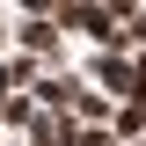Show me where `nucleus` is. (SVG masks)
<instances>
[{"label":"nucleus","mask_w":146,"mask_h":146,"mask_svg":"<svg viewBox=\"0 0 146 146\" xmlns=\"http://www.w3.org/2000/svg\"><path fill=\"white\" fill-rule=\"evenodd\" d=\"M95 80H102L110 95H131V58L124 51H102V58H95Z\"/></svg>","instance_id":"f257e3e1"}]
</instances>
